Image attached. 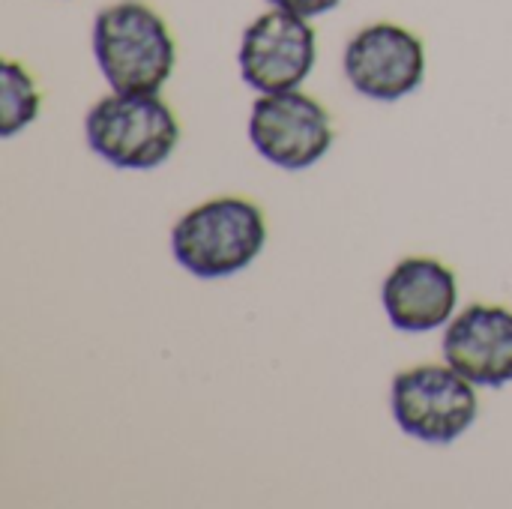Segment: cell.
<instances>
[{
	"mask_svg": "<svg viewBox=\"0 0 512 509\" xmlns=\"http://www.w3.org/2000/svg\"><path fill=\"white\" fill-rule=\"evenodd\" d=\"M279 9H288L294 15H303V18H315V15H324L330 9H336L342 0H267Z\"/></svg>",
	"mask_w": 512,
	"mask_h": 509,
	"instance_id": "8fae6325",
	"label": "cell"
},
{
	"mask_svg": "<svg viewBox=\"0 0 512 509\" xmlns=\"http://www.w3.org/2000/svg\"><path fill=\"white\" fill-rule=\"evenodd\" d=\"M318 42L309 18L273 6L240 39V78L258 93L297 90L315 69Z\"/></svg>",
	"mask_w": 512,
	"mask_h": 509,
	"instance_id": "8992f818",
	"label": "cell"
},
{
	"mask_svg": "<svg viewBox=\"0 0 512 509\" xmlns=\"http://www.w3.org/2000/svg\"><path fill=\"white\" fill-rule=\"evenodd\" d=\"M342 66L357 93L378 102H396L423 84L426 48L408 27L375 21L348 39Z\"/></svg>",
	"mask_w": 512,
	"mask_h": 509,
	"instance_id": "52a82bcc",
	"label": "cell"
},
{
	"mask_svg": "<svg viewBox=\"0 0 512 509\" xmlns=\"http://www.w3.org/2000/svg\"><path fill=\"white\" fill-rule=\"evenodd\" d=\"M477 384L459 375L453 366H417L393 378L390 405L399 429L423 444L444 447L462 438L477 414Z\"/></svg>",
	"mask_w": 512,
	"mask_h": 509,
	"instance_id": "277c9868",
	"label": "cell"
},
{
	"mask_svg": "<svg viewBox=\"0 0 512 509\" xmlns=\"http://www.w3.org/2000/svg\"><path fill=\"white\" fill-rule=\"evenodd\" d=\"M267 243V219L246 198H210L183 213L171 231V252L198 279H228L246 270Z\"/></svg>",
	"mask_w": 512,
	"mask_h": 509,
	"instance_id": "7a4b0ae2",
	"label": "cell"
},
{
	"mask_svg": "<svg viewBox=\"0 0 512 509\" xmlns=\"http://www.w3.org/2000/svg\"><path fill=\"white\" fill-rule=\"evenodd\" d=\"M3 87H0V135L12 138L24 126H30L39 114V90L30 72L15 63L3 60Z\"/></svg>",
	"mask_w": 512,
	"mask_h": 509,
	"instance_id": "30bf717a",
	"label": "cell"
},
{
	"mask_svg": "<svg viewBox=\"0 0 512 509\" xmlns=\"http://www.w3.org/2000/svg\"><path fill=\"white\" fill-rule=\"evenodd\" d=\"M90 150L117 168H156L180 144V123L159 93L102 96L84 120Z\"/></svg>",
	"mask_w": 512,
	"mask_h": 509,
	"instance_id": "3957f363",
	"label": "cell"
},
{
	"mask_svg": "<svg viewBox=\"0 0 512 509\" xmlns=\"http://www.w3.org/2000/svg\"><path fill=\"white\" fill-rule=\"evenodd\" d=\"M444 360L477 387L512 381V312L477 303L456 315L444 333Z\"/></svg>",
	"mask_w": 512,
	"mask_h": 509,
	"instance_id": "9c48e42d",
	"label": "cell"
},
{
	"mask_svg": "<svg viewBox=\"0 0 512 509\" xmlns=\"http://www.w3.org/2000/svg\"><path fill=\"white\" fill-rule=\"evenodd\" d=\"M93 54L111 90L159 93L174 72L177 45L153 6L117 0L93 21Z\"/></svg>",
	"mask_w": 512,
	"mask_h": 509,
	"instance_id": "6da1fadb",
	"label": "cell"
},
{
	"mask_svg": "<svg viewBox=\"0 0 512 509\" xmlns=\"http://www.w3.org/2000/svg\"><path fill=\"white\" fill-rule=\"evenodd\" d=\"M384 312L396 330L429 333L450 324L459 303L456 273L426 255L399 261L381 288Z\"/></svg>",
	"mask_w": 512,
	"mask_h": 509,
	"instance_id": "ba28073f",
	"label": "cell"
},
{
	"mask_svg": "<svg viewBox=\"0 0 512 509\" xmlns=\"http://www.w3.org/2000/svg\"><path fill=\"white\" fill-rule=\"evenodd\" d=\"M255 150L288 171H303L333 147L330 111L303 90L261 93L249 114Z\"/></svg>",
	"mask_w": 512,
	"mask_h": 509,
	"instance_id": "5b68a950",
	"label": "cell"
}]
</instances>
